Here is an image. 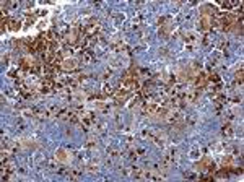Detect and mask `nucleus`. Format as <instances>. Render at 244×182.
<instances>
[{"mask_svg":"<svg viewBox=\"0 0 244 182\" xmlns=\"http://www.w3.org/2000/svg\"><path fill=\"white\" fill-rule=\"evenodd\" d=\"M62 67L65 68V70H73L75 68V60H63Z\"/></svg>","mask_w":244,"mask_h":182,"instance_id":"f257e3e1","label":"nucleus"}]
</instances>
